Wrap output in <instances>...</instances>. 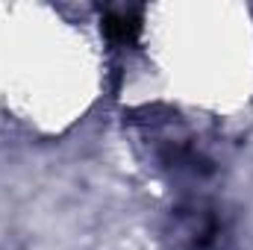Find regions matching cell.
<instances>
[{
    "mask_svg": "<svg viewBox=\"0 0 253 250\" xmlns=\"http://www.w3.org/2000/svg\"><path fill=\"white\" fill-rule=\"evenodd\" d=\"M138 15H141L138 9H112L103 18V33L112 42H121V44L132 42L138 36V30H141V18Z\"/></svg>",
    "mask_w": 253,
    "mask_h": 250,
    "instance_id": "obj_1",
    "label": "cell"
}]
</instances>
